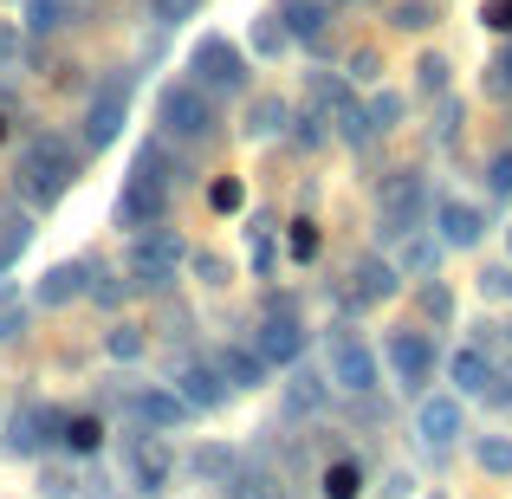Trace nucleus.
Listing matches in <instances>:
<instances>
[{
  "instance_id": "obj_1",
  "label": "nucleus",
  "mask_w": 512,
  "mask_h": 499,
  "mask_svg": "<svg viewBox=\"0 0 512 499\" xmlns=\"http://www.w3.org/2000/svg\"><path fill=\"white\" fill-rule=\"evenodd\" d=\"M78 169H85V143L59 137V130H39V137L20 150V169H13V182H20V195H26V214L59 208L65 188L78 182Z\"/></svg>"
},
{
  "instance_id": "obj_28",
  "label": "nucleus",
  "mask_w": 512,
  "mask_h": 499,
  "mask_svg": "<svg viewBox=\"0 0 512 499\" xmlns=\"http://www.w3.org/2000/svg\"><path fill=\"white\" fill-rule=\"evenodd\" d=\"M0 448H7V454H39V448H46V441H39V402H26V409L7 422Z\"/></svg>"
},
{
  "instance_id": "obj_11",
  "label": "nucleus",
  "mask_w": 512,
  "mask_h": 499,
  "mask_svg": "<svg viewBox=\"0 0 512 499\" xmlns=\"http://www.w3.org/2000/svg\"><path fill=\"white\" fill-rule=\"evenodd\" d=\"M175 396L188 402L195 415H214V409H227L234 402V389H227V376L214 370V357H188V363H175Z\"/></svg>"
},
{
  "instance_id": "obj_42",
  "label": "nucleus",
  "mask_w": 512,
  "mask_h": 499,
  "mask_svg": "<svg viewBox=\"0 0 512 499\" xmlns=\"http://www.w3.org/2000/svg\"><path fill=\"white\" fill-rule=\"evenodd\" d=\"M318 247H325V234H318V221H292V234H286V253L299 266H312L318 260Z\"/></svg>"
},
{
  "instance_id": "obj_21",
  "label": "nucleus",
  "mask_w": 512,
  "mask_h": 499,
  "mask_svg": "<svg viewBox=\"0 0 512 499\" xmlns=\"http://www.w3.org/2000/svg\"><path fill=\"white\" fill-rule=\"evenodd\" d=\"M448 383H454V396H487L493 389V357H487V344H461L448 357Z\"/></svg>"
},
{
  "instance_id": "obj_24",
  "label": "nucleus",
  "mask_w": 512,
  "mask_h": 499,
  "mask_svg": "<svg viewBox=\"0 0 512 499\" xmlns=\"http://www.w3.org/2000/svg\"><path fill=\"white\" fill-rule=\"evenodd\" d=\"M65 26H72V0H26V13H20L26 39H52V33H65Z\"/></svg>"
},
{
  "instance_id": "obj_6",
  "label": "nucleus",
  "mask_w": 512,
  "mask_h": 499,
  "mask_svg": "<svg viewBox=\"0 0 512 499\" xmlns=\"http://www.w3.org/2000/svg\"><path fill=\"white\" fill-rule=\"evenodd\" d=\"M383 363H389V383L402 389V396H422L428 383H435V331H389L383 344Z\"/></svg>"
},
{
  "instance_id": "obj_52",
  "label": "nucleus",
  "mask_w": 512,
  "mask_h": 499,
  "mask_svg": "<svg viewBox=\"0 0 512 499\" xmlns=\"http://www.w3.org/2000/svg\"><path fill=\"white\" fill-rule=\"evenodd\" d=\"M480 20L493 26V33H512V0H487V13Z\"/></svg>"
},
{
  "instance_id": "obj_4",
  "label": "nucleus",
  "mask_w": 512,
  "mask_h": 499,
  "mask_svg": "<svg viewBox=\"0 0 512 499\" xmlns=\"http://www.w3.org/2000/svg\"><path fill=\"white\" fill-rule=\"evenodd\" d=\"M156 137H169V143H208L214 137V98L201 85H188V78L163 85V91H156Z\"/></svg>"
},
{
  "instance_id": "obj_51",
  "label": "nucleus",
  "mask_w": 512,
  "mask_h": 499,
  "mask_svg": "<svg viewBox=\"0 0 512 499\" xmlns=\"http://www.w3.org/2000/svg\"><path fill=\"white\" fill-rule=\"evenodd\" d=\"M487 85L500 91V98H506V91H512V39H506V46H500V59H493V78H487Z\"/></svg>"
},
{
  "instance_id": "obj_38",
  "label": "nucleus",
  "mask_w": 512,
  "mask_h": 499,
  "mask_svg": "<svg viewBox=\"0 0 512 499\" xmlns=\"http://www.w3.org/2000/svg\"><path fill=\"white\" fill-rule=\"evenodd\" d=\"M415 305H422V318H428V325H448V318H454V292L441 286V279H422Z\"/></svg>"
},
{
  "instance_id": "obj_40",
  "label": "nucleus",
  "mask_w": 512,
  "mask_h": 499,
  "mask_svg": "<svg viewBox=\"0 0 512 499\" xmlns=\"http://www.w3.org/2000/svg\"><path fill=\"white\" fill-rule=\"evenodd\" d=\"M363 493V467L357 461H331L325 467V499H357Z\"/></svg>"
},
{
  "instance_id": "obj_39",
  "label": "nucleus",
  "mask_w": 512,
  "mask_h": 499,
  "mask_svg": "<svg viewBox=\"0 0 512 499\" xmlns=\"http://www.w3.org/2000/svg\"><path fill=\"white\" fill-rule=\"evenodd\" d=\"M156 20V33H175V26H188L201 13V0H150V7H143Z\"/></svg>"
},
{
  "instance_id": "obj_30",
  "label": "nucleus",
  "mask_w": 512,
  "mask_h": 499,
  "mask_svg": "<svg viewBox=\"0 0 512 499\" xmlns=\"http://www.w3.org/2000/svg\"><path fill=\"white\" fill-rule=\"evenodd\" d=\"M435 260H441V240H422V234H409L402 240V260H396V273L402 279H435Z\"/></svg>"
},
{
  "instance_id": "obj_43",
  "label": "nucleus",
  "mask_w": 512,
  "mask_h": 499,
  "mask_svg": "<svg viewBox=\"0 0 512 499\" xmlns=\"http://www.w3.org/2000/svg\"><path fill=\"white\" fill-rule=\"evenodd\" d=\"M344 78H350V85H376V78H383V52H376V46H357L344 59Z\"/></svg>"
},
{
  "instance_id": "obj_53",
  "label": "nucleus",
  "mask_w": 512,
  "mask_h": 499,
  "mask_svg": "<svg viewBox=\"0 0 512 499\" xmlns=\"http://www.w3.org/2000/svg\"><path fill=\"white\" fill-rule=\"evenodd\" d=\"M26 331V312H0V344H7V337H20Z\"/></svg>"
},
{
  "instance_id": "obj_25",
  "label": "nucleus",
  "mask_w": 512,
  "mask_h": 499,
  "mask_svg": "<svg viewBox=\"0 0 512 499\" xmlns=\"http://www.w3.org/2000/svg\"><path fill=\"white\" fill-rule=\"evenodd\" d=\"M331 402V376H318V370H292V389H286V409L292 415H318Z\"/></svg>"
},
{
  "instance_id": "obj_41",
  "label": "nucleus",
  "mask_w": 512,
  "mask_h": 499,
  "mask_svg": "<svg viewBox=\"0 0 512 499\" xmlns=\"http://www.w3.org/2000/svg\"><path fill=\"white\" fill-rule=\"evenodd\" d=\"M104 350H111L117 363H137L143 350H150V337H143L137 325H111V331H104Z\"/></svg>"
},
{
  "instance_id": "obj_17",
  "label": "nucleus",
  "mask_w": 512,
  "mask_h": 499,
  "mask_svg": "<svg viewBox=\"0 0 512 499\" xmlns=\"http://www.w3.org/2000/svg\"><path fill=\"white\" fill-rule=\"evenodd\" d=\"M130 487L150 493V499L169 487V441L163 435H137L130 441Z\"/></svg>"
},
{
  "instance_id": "obj_35",
  "label": "nucleus",
  "mask_w": 512,
  "mask_h": 499,
  "mask_svg": "<svg viewBox=\"0 0 512 499\" xmlns=\"http://www.w3.org/2000/svg\"><path fill=\"white\" fill-rule=\"evenodd\" d=\"M389 26H396V33H428V26H435V0H396V7H389Z\"/></svg>"
},
{
  "instance_id": "obj_19",
  "label": "nucleus",
  "mask_w": 512,
  "mask_h": 499,
  "mask_svg": "<svg viewBox=\"0 0 512 499\" xmlns=\"http://www.w3.org/2000/svg\"><path fill=\"white\" fill-rule=\"evenodd\" d=\"M415 435H422V448H454V435H461V396H428L422 409H415Z\"/></svg>"
},
{
  "instance_id": "obj_37",
  "label": "nucleus",
  "mask_w": 512,
  "mask_h": 499,
  "mask_svg": "<svg viewBox=\"0 0 512 499\" xmlns=\"http://www.w3.org/2000/svg\"><path fill=\"white\" fill-rule=\"evenodd\" d=\"M85 299H98L104 312H117V305L130 299V279H111V273H104L98 260H91V286H85Z\"/></svg>"
},
{
  "instance_id": "obj_2",
  "label": "nucleus",
  "mask_w": 512,
  "mask_h": 499,
  "mask_svg": "<svg viewBox=\"0 0 512 499\" xmlns=\"http://www.w3.org/2000/svg\"><path fill=\"white\" fill-rule=\"evenodd\" d=\"M428 208H435L428 175L422 169H389L383 188H376V234H383V240L422 234V227H428Z\"/></svg>"
},
{
  "instance_id": "obj_36",
  "label": "nucleus",
  "mask_w": 512,
  "mask_h": 499,
  "mask_svg": "<svg viewBox=\"0 0 512 499\" xmlns=\"http://www.w3.org/2000/svg\"><path fill=\"white\" fill-rule=\"evenodd\" d=\"M448 72L454 65L441 59V52H422V59H415V91H422V98H441V91H448Z\"/></svg>"
},
{
  "instance_id": "obj_9",
  "label": "nucleus",
  "mask_w": 512,
  "mask_h": 499,
  "mask_svg": "<svg viewBox=\"0 0 512 499\" xmlns=\"http://www.w3.org/2000/svg\"><path fill=\"white\" fill-rule=\"evenodd\" d=\"M163 214H169V188L150 182V175H130V182L117 188L111 227H124V234H143V227H163Z\"/></svg>"
},
{
  "instance_id": "obj_49",
  "label": "nucleus",
  "mask_w": 512,
  "mask_h": 499,
  "mask_svg": "<svg viewBox=\"0 0 512 499\" xmlns=\"http://www.w3.org/2000/svg\"><path fill=\"white\" fill-rule=\"evenodd\" d=\"M480 292H487V299H512V266H487V273H480Z\"/></svg>"
},
{
  "instance_id": "obj_20",
  "label": "nucleus",
  "mask_w": 512,
  "mask_h": 499,
  "mask_svg": "<svg viewBox=\"0 0 512 499\" xmlns=\"http://www.w3.org/2000/svg\"><path fill=\"white\" fill-rule=\"evenodd\" d=\"M214 370L227 376V389H266V383H273V363H266L253 344H227V350H214Z\"/></svg>"
},
{
  "instance_id": "obj_23",
  "label": "nucleus",
  "mask_w": 512,
  "mask_h": 499,
  "mask_svg": "<svg viewBox=\"0 0 512 499\" xmlns=\"http://www.w3.org/2000/svg\"><path fill=\"white\" fill-rule=\"evenodd\" d=\"M350 98H357V85H350L344 72H305V104H312L318 117H338Z\"/></svg>"
},
{
  "instance_id": "obj_44",
  "label": "nucleus",
  "mask_w": 512,
  "mask_h": 499,
  "mask_svg": "<svg viewBox=\"0 0 512 499\" xmlns=\"http://www.w3.org/2000/svg\"><path fill=\"white\" fill-rule=\"evenodd\" d=\"M208 208L214 214H240L247 208V182H240V175H221V182L208 188Z\"/></svg>"
},
{
  "instance_id": "obj_33",
  "label": "nucleus",
  "mask_w": 512,
  "mask_h": 499,
  "mask_svg": "<svg viewBox=\"0 0 512 499\" xmlns=\"http://www.w3.org/2000/svg\"><path fill=\"white\" fill-rule=\"evenodd\" d=\"M331 124H338V137L350 143V150H370V143H376V130H370V111H363V104H357V98H350V104H344V111H338V117H331Z\"/></svg>"
},
{
  "instance_id": "obj_18",
  "label": "nucleus",
  "mask_w": 512,
  "mask_h": 499,
  "mask_svg": "<svg viewBox=\"0 0 512 499\" xmlns=\"http://www.w3.org/2000/svg\"><path fill=\"white\" fill-rule=\"evenodd\" d=\"M188 474H195L201 487L240 493V474H247V461H240V448H227V441H208V448H195V461H188Z\"/></svg>"
},
{
  "instance_id": "obj_22",
  "label": "nucleus",
  "mask_w": 512,
  "mask_h": 499,
  "mask_svg": "<svg viewBox=\"0 0 512 499\" xmlns=\"http://www.w3.org/2000/svg\"><path fill=\"white\" fill-rule=\"evenodd\" d=\"M279 26L305 46H318L331 33V0H279Z\"/></svg>"
},
{
  "instance_id": "obj_8",
  "label": "nucleus",
  "mask_w": 512,
  "mask_h": 499,
  "mask_svg": "<svg viewBox=\"0 0 512 499\" xmlns=\"http://www.w3.org/2000/svg\"><path fill=\"white\" fill-rule=\"evenodd\" d=\"M376 383H383L376 350L363 344L350 325H338V331H331V389H344V396H370Z\"/></svg>"
},
{
  "instance_id": "obj_3",
  "label": "nucleus",
  "mask_w": 512,
  "mask_h": 499,
  "mask_svg": "<svg viewBox=\"0 0 512 499\" xmlns=\"http://www.w3.org/2000/svg\"><path fill=\"white\" fill-rule=\"evenodd\" d=\"M188 85H201L208 98H247L253 91V65H247V52H240L227 33H201L195 52H188Z\"/></svg>"
},
{
  "instance_id": "obj_15",
  "label": "nucleus",
  "mask_w": 512,
  "mask_h": 499,
  "mask_svg": "<svg viewBox=\"0 0 512 499\" xmlns=\"http://www.w3.org/2000/svg\"><path fill=\"white\" fill-rule=\"evenodd\" d=\"M286 124H292V98H279V91H253L247 111H240V137H247V143L286 137Z\"/></svg>"
},
{
  "instance_id": "obj_16",
  "label": "nucleus",
  "mask_w": 512,
  "mask_h": 499,
  "mask_svg": "<svg viewBox=\"0 0 512 499\" xmlns=\"http://www.w3.org/2000/svg\"><path fill=\"white\" fill-rule=\"evenodd\" d=\"M85 286H91V260H59V266H46V273H39V286H33V305L59 312V305L85 299Z\"/></svg>"
},
{
  "instance_id": "obj_5",
  "label": "nucleus",
  "mask_w": 512,
  "mask_h": 499,
  "mask_svg": "<svg viewBox=\"0 0 512 499\" xmlns=\"http://www.w3.org/2000/svg\"><path fill=\"white\" fill-rule=\"evenodd\" d=\"M188 247L169 234V227H143V234H130V292H169L175 273H182Z\"/></svg>"
},
{
  "instance_id": "obj_46",
  "label": "nucleus",
  "mask_w": 512,
  "mask_h": 499,
  "mask_svg": "<svg viewBox=\"0 0 512 499\" xmlns=\"http://www.w3.org/2000/svg\"><path fill=\"white\" fill-rule=\"evenodd\" d=\"M20 59H26V33H20V20H0V72H13Z\"/></svg>"
},
{
  "instance_id": "obj_12",
  "label": "nucleus",
  "mask_w": 512,
  "mask_h": 499,
  "mask_svg": "<svg viewBox=\"0 0 512 499\" xmlns=\"http://www.w3.org/2000/svg\"><path fill=\"white\" fill-rule=\"evenodd\" d=\"M124 409H130V422L150 428V435H175V428H182L188 415H195V409H188V402L175 396L169 383H143V389H130Z\"/></svg>"
},
{
  "instance_id": "obj_54",
  "label": "nucleus",
  "mask_w": 512,
  "mask_h": 499,
  "mask_svg": "<svg viewBox=\"0 0 512 499\" xmlns=\"http://www.w3.org/2000/svg\"><path fill=\"white\" fill-rule=\"evenodd\" d=\"M0 143H7V117H0Z\"/></svg>"
},
{
  "instance_id": "obj_47",
  "label": "nucleus",
  "mask_w": 512,
  "mask_h": 499,
  "mask_svg": "<svg viewBox=\"0 0 512 499\" xmlns=\"http://www.w3.org/2000/svg\"><path fill=\"white\" fill-rule=\"evenodd\" d=\"M487 188H493V195H512V150H493V163H487Z\"/></svg>"
},
{
  "instance_id": "obj_29",
  "label": "nucleus",
  "mask_w": 512,
  "mask_h": 499,
  "mask_svg": "<svg viewBox=\"0 0 512 499\" xmlns=\"http://www.w3.org/2000/svg\"><path fill=\"white\" fill-rule=\"evenodd\" d=\"M363 111H370V130H376V137H396L402 117H409V98H402V91H376Z\"/></svg>"
},
{
  "instance_id": "obj_34",
  "label": "nucleus",
  "mask_w": 512,
  "mask_h": 499,
  "mask_svg": "<svg viewBox=\"0 0 512 499\" xmlns=\"http://www.w3.org/2000/svg\"><path fill=\"white\" fill-rule=\"evenodd\" d=\"M286 137L299 143V150H325L331 143V130H325V117L312 111V104H305V111H292V124H286Z\"/></svg>"
},
{
  "instance_id": "obj_55",
  "label": "nucleus",
  "mask_w": 512,
  "mask_h": 499,
  "mask_svg": "<svg viewBox=\"0 0 512 499\" xmlns=\"http://www.w3.org/2000/svg\"><path fill=\"white\" fill-rule=\"evenodd\" d=\"M506 247H512V227H506Z\"/></svg>"
},
{
  "instance_id": "obj_26",
  "label": "nucleus",
  "mask_w": 512,
  "mask_h": 499,
  "mask_svg": "<svg viewBox=\"0 0 512 499\" xmlns=\"http://www.w3.org/2000/svg\"><path fill=\"white\" fill-rule=\"evenodd\" d=\"M59 448H65V454H98V448H104V415H65Z\"/></svg>"
},
{
  "instance_id": "obj_27",
  "label": "nucleus",
  "mask_w": 512,
  "mask_h": 499,
  "mask_svg": "<svg viewBox=\"0 0 512 499\" xmlns=\"http://www.w3.org/2000/svg\"><path fill=\"white\" fill-rule=\"evenodd\" d=\"M33 247V214L26 208H13V214H0V273H7L20 253Z\"/></svg>"
},
{
  "instance_id": "obj_45",
  "label": "nucleus",
  "mask_w": 512,
  "mask_h": 499,
  "mask_svg": "<svg viewBox=\"0 0 512 499\" xmlns=\"http://www.w3.org/2000/svg\"><path fill=\"white\" fill-rule=\"evenodd\" d=\"M182 266L201 279V286H227V260H221V253H208V247H201V253H188Z\"/></svg>"
},
{
  "instance_id": "obj_10",
  "label": "nucleus",
  "mask_w": 512,
  "mask_h": 499,
  "mask_svg": "<svg viewBox=\"0 0 512 499\" xmlns=\"http://www.w3.org/2000/svg\"><path fill=\"white\" fill-rule=\"evenodd\" d=\"M402 292V273L383 260V253H357L350 260V286H344V312H370V305L396 299Z\"/></svg>"
},
{
  "instance_id": "obj_32",
  "label": "nucleus",
  "mask_w": 512,
  "mask_h": 499,
  "mask_svg": "<svg viewBox=\"0 0 512 499\" xmlns=\"http://www.w3.org/2000/svg\"><path fill=\"white\" fill-rule=\"evenodd\" d=\"M474 461H480V474L512 480V435H480L474 441Z\"/></svg>"
},
{
  "instance_id": "obj_48",
  "label": "nucleus",
  "mask_w": 512,
  "mask_h": 499,
  "mask_svg": "<svg viewBox=\"0 0 512 499\" xmlns=\"http://www.w3.org/2000/svg\"><path fill=\"white\" fill-rule=\"evenodd\" d=\"M39 493H46V499H72V493H78V480L65 474V467H46V474H39Z\"/></svg>"
},
{
  "instance_id": "obj_14",
  "label": "nucleus",
  "mask_w": 512,
  "mask_h": 499,
  "mask_svg": "<svg viewBox=\"0 0 512 499\" xmlns=\"http://www.w3.org/2000/svg\"><path fill=\"white\" fill-rule=\"evenodd\" d=\"M428 221H435L441 247H474V240L487 234V214H480L474 201H461V195H441L435 208H428Z\"/></svg>"
},
{
  "instance_id": "obj_13",
  "label": "nucleus",
  "mask_w": 512,
  "mask_h": 499,
  "mask_svg": "<svg viewBox=\"0 0 512 499\" xmlns=\"http://www.w3.org/2000/svg\"><path fill=\"white\" fill-rule=\"evenodd\" d=\"M253 350H260L273 370H292V363L305 357V318L299 312H266L260 325H253Z\"/></svg>"
},
{
  "instance_id": "obj_31",
  "label": "nucleus",
  "mask_w": 512,
  "mask_h": 499,
  "mask_svg": "<svg viewBox=\"0 0 512 499\" xmlns=\"http://www.w3.org/2000/svg\"><path fill=\"white\" fill-rule=\"evenodd\" d=\"M247 46H253V59H279V52L292 46V33L279 26V13H260V20H253V33H247Z\"/></svg>"
},
{
  "instance_id": "obj_50",
  "label": "nucleus",
  "mask_w": 512,
  "mask_h": 499,
  "mask_svg": "<svg viewBox=\"0 0 512 499\" xmlns=\"http://www.w3.org/2000/svg\"><path fill=\"white\" fill-rule=\"evenodd\" d=\"M240 493H247V499H286L273 474H240Z\"/></svg>"
},
{
  "instance_id": "obj_7",
  "label": "nucleus",
  "mask_w": 512,
  "mask_h": 499,
  "mask_svg": "<svg viewBox=\"0 0 512 499\" xmlns=\"http://www.w3.org/2000/svg\"><path fill=\"white\" fill-rule=\"evenodd\" d=\"M130 91H137V78H130V72H111L98 91H91V104H85V130H78V143H85V150H104V143L124 137Z\"/></svg>"
}]
</instances>
